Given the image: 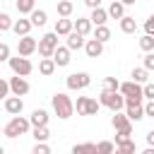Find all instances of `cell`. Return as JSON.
Returning a JSON list of instances; mask_svg holds the SVG:
<instances>
[{
    "mask_svg": "<svg viewBox=\"0 0 154 154\" xmlns=\"http://www.w3.org/2000/svg\"><path fill=\"white\" fill-rule=\"evenodd\" d=\"M10 91L17 94V96H24V94H29V82H26L22 75H14V77L10 79Z\"/></svg>",
    "mask_w": 154,
    "mask_h": 154,
    "instance_id": "9c48e42d",
    "label": "cell"
},
{
    "mask_svg": "<svg viewBox=\"0 0 154 154\" xmlns=\"http://www.w3.org/2000/svg\"><path fill=\"white\" fill-rule=\"evenodd\" d=\"M84 103H87V96H77L75 108H77V113H79V116H84Z\"/></svg>",
    "mask_w": 154,
    "mask_h": 154,
    "instance_id": "60d3db41",
    "label": "cell"
},
{
    "mask_svg": "<svg viewBox=\"0 0 154 154\" xmlns=\"http://www.w3.org/2000/svg\"><path fill=\"white\" fill-rule=\"evenodd\" d=\"M89 19H91V24H94V26H99V24H106V19H108V12H106V10H101V5H99V7H94V10H91V17H89Z\"/></svg>",
    "mask_w": 154,
    "mask_h": 154,
    "instance_id": "44dd1931",
    "label": "cell"
},
{
    "mask_svg": "<svg viewBox=\"0 0 154 154\" xmlns=\"http://www.w3.org/2000/svg\"><path fill=\"white\" fill-rule=\"evenodd\" d=\"M2 60H10V46L0 41V63H2Z\"/></svg>",
    "mask_w": 154,
    "mask_h": 154,
    "instance_id": "f35d334b",
    "label": "cell"
},
{
    "mask_svg": "<svg viewBox=\"0 0 154 154\" xmlns=\"http://www.w3.org/2000/svg\"><path fill=\"white\" fill-rule=\"evenodd\" d=\"M125 116L130 118V120H142L144 118V108H142V103H132V101H125Z\"/></svg>",
    "mask_w": 154,
    "mask_h": 154,
    "instance_id": "7c38bea8",
    "label": "cell"
},
{
    "mask_svg": "<svg viewBox=\"0 0 154 154\" xmlns=\"http://www.w3.org/2000/svg\"><path fill=\"white\" fill-rule=\"evenodd\" d=\"M84 51H87L89 58H99L103 53V43L96 41V38H89V41H84Z\"/></svg>",
    "mask_w": 154,
    "mask_h": 154,
    "instance_id": "4fadbf2b",
    "label": "cell"
},
{
    "mask_svg": "<svg viewBox=\"0 0 154 154\" xmlns=\"http://www.w3.org/2000/svg\"><path fill=\"white\" fill-rule=\"evenodd\" d=\"M116 149H118L120 154H132V152H135V142H132L130 137H125V140L116 142Z\"/></svg>",
    "mask_w": 154,
    "mask_h": 154,
    "instance_id": "4316f807",
    "label": "cell"
},
{
    "mask_svg": "<svg viewBox=\"0 0 154 154\" xmlns=\"http://www.w3.org/2000/svg\"><path fill=\"white\" fill-rule=\"evenodd\" d=\"M144 34H152V36H154V14L147 17V22H144Z\"/></svg>",
    "mask_w": 154,
    "mask_h": 154,
    "instance_id": "ab89813d",
    "label": "cell"
},
{
    "mask_svg": "<svg viewBox=\"0 0 154 154\" xmlns=\"http://www.w3.org/2000/svg\"><path fill=\"white\" fill-rule=\"evenodd\" d=\"M65 84H67V89H77L79 91V89H87L91 84V77L87 72H72V75H67Z\"/></svg>",
    "mask_w": 154,
    "mask_h": 154,
    "instance_id": "8992f818",
    "label": "cell"
},
{
    "mask_svg": "<svg viewBox=\"0 0 154 154\" xmlns=\"http://www.w3.org/2000/svg\"><path fill=\"white\" fill-rule=\"evenodd\" d=\"M38 72H41L43 77H51V75L55 72V60H53V58H43V60L38 63Z\"/></svg>",
    "mask_w": 154,
    "mask_h": 154,
    "instance_id": "603a6c76",
    "label": "cell"
},
{
    "mask_svg": "<svg viewBox=\"0 0 154 154\" xmlns=\"http://www.w3.org/2000/svg\"><path fill=\"white\" fill-rule=\"evenodd\" d=\"M120 31H123V34H135V31H137V22H135V17L123 14V17H120Z\"/></svg>",
    "mask_w": 154,
    "mask_h": 154,
    "instance_id": "9a60e30c",
    "label": "cell"
},
{
    "mask_svg": "<svg viewBox=\"0 0 154 154\" xmlns=\"http://www.w3.org/2000/svg\"><path fill=\"white\" fill-rule=\"evenodd\" d=\"M58 36H67L70 31H72V19H67V17H60L58 22H55V29H53Z\"/></svg>",
    "mask_w": 154,
    "mask_h": 154,
    "instance_id": "2e32d148",
    "label": "cell"
},
{
    "mask_svg": "<svg viewBox=\"0 0 154 154\" xmlns=\"http://www.w3.org/2000/svg\"><path fill=\"white\" fill-rule=\"evenodd\" d=\"M12 31H14L17 36H24V34L31 31V22H29V19H17V22H12Z\"/></svg>",
    "mask_w": 154,
    "mask_h": 154,
    "instance_id": "7402d4cb",
    "label": "cell"
},
{
    "mask_svg": "<svg viewBox=\"0 0 154 154\" xmlns=\"http://www.w3.org/2000/svg\"><path fill=\"white\" fill-rule=\"evenodd\" d=\"M55 10H58V14H60V17H70V14H72V10H75V5H72L70 0H58Z\"/></svg>",
    "mask_w": 154,
    "mask_h": 154,
    "instance_id": "d4e9b609",
    "label": "cell"
},
{
    "mask_svg": "<svg viewBox=\"0 0 154 154\" xmlns=\"http://www.w3.org/2000/svg\"><path fill=\"white\" fill-rule=\"evenodd\" d=\"M132 79L140 82V84H144V82L149 79V70H147V67H135V70H132Z\"/></svg>",
    "mask_w": 154,
    "mask_h": 154,
    "instance_id": "f546056e",
    "label": "cell"
},
{
    "mask_svg": "<svg viewBox=\"0 0 154 154\" xmlns=\"http://www.w3.org/2000/svg\"><path fill=\"white\" fill-rule=\"evenodd\" d=\"M140 48H142L144 53L154 51V36H152V34H144V36L140 38Z\"/></svg>",
    "mask_w": 154,
    "mask_h": 154,
    "instance_id": "d6a6232c",
    "label": "cell"
},
{
    "mask_svg": "<svg viewBox=\"0 0 154 154\" xmlns=\"http://www.w3.org/2000/svg\"><path fill=\"white\" fill-rule=\"evenodd\" d=\"M22 108H24V101H22L17 94H12V96H7V99H5V111H7L10 116L22 113Z\"/></svg>",
    "mask_w": 154,
    "mask_h": 154,
    "instance_id": "8fae6325",
    "label": "cell"
},
{
    "mask_svg": "<svg viewBox=\"0 0 154 154\" xmlns=\"http://www.w3.org/2000/svg\"><path fill=\"white\" fill-rule=\"evenodd\" d=\"M29 14H31V17H29V22H31V26H43V24L48 22V14H46L43 10H36V7H34V10L29 12Z\"/></svg>",
    "mask_w": 154,
    "mask_h": 154,
    "instance_id": "ac0fdd59",
    "label": "cell"
},
{
    "mask_svg": "<svg viewBox=\"0 0 154 154\" xmlns=\"http://www.w3.org/2000/svg\"><path fill=\"white\" fill-rule=\"evenodd\" d=\"M113 113H116V116H113V120H111V123H113V128H116V130H123V128H132V120H130L125 113H120V111H113Z\"/></svg>",
    "mask_w": 154,
    "mask_h": 154,
    "instance_id": "e0dca14e",
    "label": "cell"
},
{
    "mask_svg": "<svg viewBox=\"0 0 154 154\" xmlns=\"http://www.w3.org/2000/svg\"><path fill=\"white\" fill-rule=\"evenodd\" d=\"M53 60H55V67L70 65V48H67V46H58V48L53 51Z\"/></svg>",
    "mask_w": 154,
    "mask_h": 154,
    "instance_id": "30bf717a",
    "label": "cell"
},
{
    "mask_svg": "<svg viewBox=\"0 0 154 154\" xmlns=\"http://www.w3.org/2000/svg\"><path fill=\"white\" fill-rule=\"evenodd\" d=\"M142 108H144V116H149V118H154V99H149V101H147V103H144Z\"/></svg>",
    "mask_w": 154,
    "mask_h": 154,
    "instance_id": "b9f144b4",
    "label": "cell"
},
{
    "mask_svg": "<svg viewBox=\"0 0 154 154\" xmlns=\"http://www.w3.org/2000/svg\"><path fill=\"white\" fill-rule=\"evenodd\" d=\"M29 123H31V125H48V113H46L43 108H36V111L31 113Z\"/></svg>",
    "mask_w": 154,
    "mask_h": 154,
    "instance_id": "cb8c5ba5",
    "label": "cell"
},
{
    "mask_svg": "<svg viewBox=\"0 0 154 154\" xmlns=\"http://www.w3.org/2000/svg\"><path fill=\"white\" fill-rule=\"evenodd\" d=\"M106 12H108V17H113V19H120V17L125 14V5H123L120 0H113V2L108 5V10H106Z\"/></svg>",
    "mask_w": 154,
    "mask_h": 154,
    "instance_id": "ffe728a7",
    "label": "cell"
},
{
    "mask_svg": "<svg viewBox=\"0 0 154 154\" xmlns=\"http://www.w3.org/2000/svg\"><path fill=\"white\" fill-rule=\"evenodd\" d=\"M48 152H51V147L46 142H36L34 144V154H48Z\"/></svg>",
    "mask_w": 154,
    "mask_h": 154,
    "instance_id": "74e56055",
    "label": "cell"
},
{
    "mask_svg": "<svg viewBox=\"0 0 154 154\" xmlns=\"http://www.w3.org/2000/svg\"><path fill=\"white\" fill-rule=\"evenodd\" d=\"M147 144H149V147H154V130H149V132H147Z\"/></svg>",
    "mask_w": 154,
    "mask_h": 154,
    "instance_id": "bcb514c9",
    "label": "cell"
},
{
    "mask_svg": "<svg viewBox=\"0 0 154 154\" xmlns=\"http://www.w3.org/2000/svg\"><path fill=\"white\" fill-rule=\"evenodd\" d=\"M72 29L79 31L82 36H87V34L91 31V19H89V17H79L77 22H72Z\"/></svg>",
    "mask_w": 154,
    "mask_h": 154,
    "instance_id": "d6986e66",
    "label": "cell"
},
{
    "mask_svg": "<svg viewBox=\"0 0 154 154\" xmlns=\"http://www.w3.org/2000/svg\"><path fill=\"white\" fill-rule=\"evenodd\" d=\"M36 51V38H31L29 34H24V36H19V41H17V53L19 55H31Z\"/></svg>",
    "mask_w": 154,
    "mask_h": 154,
    "instance_id": "ba28073f",
    "label": "cell"
},
{
    "mask_svg": "<svg viewBox=\"0 0 154 154\" xmlns=\"http://www.w3.org/2000/svg\"><path fill=\"white\" fill-rule=\"evenodd\" d=\"M0 154H5V149H2V147H0Z\"/></svg>",
    "mask_w": 154,
    "mask_h": 154,
    "instance_id": "c3c4849f",
    "label": "cell"
},
{
    "mask_svg": "<svg viewBox=\"0 0 154 154\" xmlns=\"http://www.w3.org/2000/svg\"><path fill=\"white\" fill-rule=\"evenodd\" d=\"M29 128H31L29 118H22V116L17 113V116H14V118L2 128V132H5L7 137H12V140H14V137H19V135H26V132H29Z\"/></svg>",
    "mask_w": 154,
    "mask_h": 154,
    "instance_id": "3957f363",
    "label": "cell"
},
{
    "mask_svg": "<svg viewBox=\"0 0 154 154\" xmlns=\"http://www.w3.org/2000/svg\"><path fill=\"white\" fill-rule=\"evenodd\" d=\"M0 34H2V31H0Z\"/></svg>",
    "mask_w": 154,
    "mask_h": 154,
    "instance_id": "f907efd6",
    "label": "cell"
},
{
    "mask_svg": "<svg viewBox=\"0 0 154 154\" xmlns=\"http://www.w3.org/2000/svg\"><path fill=\"white\" fill-rule=\"evenodd\" d=\"M99 108H101V103H99L96 99H89V96H87V103H84V116H96V113H99Z\"/></svg>",
    "mask_w": 154,
    "mask_h": 154,
    "instance_id": "f1b7e54d",
    "label": "cell"
},
{
    "mask_svg": "<svg viewBox=\"0 0 154 154\" xmlns=\"http://www.w3.org/2000/svg\"><path fill=\"white\" fill-rule=\"evenodd\" d=\"M7 94H10V82L0 79V99H7Z\"/></svg>",
    "mask_w": 154,
    "mask_h": 154,
    "instance_id": "7bdbcfd3",
    "label": "cell"
},
{
    "mask_svg": "<svg viewBox=\"0 0 154 154\" xmlns=\"http://www.w3.org/2000/svg\"><path fill=\"white\" fill-rule=\"evenodd\" d=\"M99 103L106 106V108H111V111H120L125 106V96L118 89H103L101 96H99Z\"/></svg>",
    "mask_w": 154,
    "mask_h": 154,
    "instance_id": "7a4b0ae2",
    "label": "cell"
},
{
    "mask_svg": "<svg viewBox=\"0 0 154 154\" xmlns=\"http://www.w3.org/2000/svg\"><path fill=\"white\" fill-rule=\"evenodd\" d=\"M48 137H51L48 125H34V140H36V142H46Z\"/></svg>",
    "mask_w": 154,
    "mask_h": 154,
    "instance_id": "83f0119b",
    "label": "cell"
},
{
    "mask_svg": "<svg viewBox=\"0 0 154 154\" xmlns=\"http://www.w3.org/2000/svg\"><path fill=\"white\" fill-rule=\"evenodd\" d=\"M34 7H36V0H17V10H19V14H29Z\"/></svg>",
    "mask_w": 154,
    "mask_h": 154,
    "instance_id": "4dcf8cb0",
    "label": "cell"
},
{
    "mask_svg": "<svg viewBox=\"0 0 154 154\" xmlns=\"http://www.w3.org/2000/svg\"><path fill=\"white\" fill-rule=\"evenodd\" d=\"M152 70H154V67H152Z\"/></svg>",
    "mask_w": 154,
    "mask_h": 154,
    "instance_id": "681fc988",
    "label": "cell"
},
{
    "mask_svg": "<svg viewBox=\"0 0 154 154\" xmlns=\"http://www.w3.org/2000/svg\"><path fill=\"white\" fill-rule=\"evenodd\" d=\"M142 96L154 99V84H152V82H144V84H142Z\"/></svg>",
    "mask_w": 154,
    "mask_h": 154,
    "instance_id": "8d00e7d4",
    "label": "cell"
},
{
    "mask_svg": "<svg viewBox=\"0 0 154 154\" xmlns=\"http://www.w3.org/2000/svg\"><path fill=\"white\" fill-rule=\"evenodd\" d=\"M51 103H53V111H55V116H58L60 120H67V118L75 113V101H72L67 94H63V91L53 94Z\"/></svg>",
    "mask_w": 154,
    "mask_h": 154,
    "instance_id": "6da1fadb",
    "label": "cell"
},
{
    "mask_svg": "<svg viewBox=\"0 0 154 154\" xmlns=\"http://www.w3.org/2000/svg\"><path fill=\"white\" fill-rule=\"evenodd\" d=\"M67 48H70V51H79V48H84V36H82L79 31L72 29V31L67 34Z\"/></svg>",
    "mask_w": 154,
    "mask_h": 154,
    "instance_id": "5bb4252c",
    "label": "cell"
},
{
    "mask_svg": "<svg viewBox=\"0 0 154 154\" xmlns=\"http://www.w3.org/2000/svg\"><path fill=\"white\" fill-rule=\"evenodd\" d=\"M84 5L94 10V7H99V5H101V0H84Z\"/></svg>",
    "mask_w": 154,
    "mask_h": 154,
    "instance_id": "f6af8a7d",
    "label": "cell"
},
{
    "mask_svg": "<svg viewBox=\"0 0 154 154\" xmlns=\"http://www.w3.org/2000/svg\"><path fill=\"white\" fill-rule=\"evenodd\" d=\"M7 63H10V70H12L14 75H22V77L31 75V70H34L31 60H29L26 55H19V53H17V58H10Z\"/></svg>",
    "mask_w": 154,
    "mask_h": 154,
    "instance_id": "5b68a950",
    "label": "cell"
},
{
    "mask_svg": "<svg viewBox=\"0 0 154 154\" xmlns=\"http://www.w3.org/2000/svg\"><path fill=\"white\" fill-rule=\"evenodd\" d=\"M111 152H116V142L103 140V142H99V144H96V154H111Z\"/></svg>",
    "mask_w": 154,
    "mask_h": 154,
    "instance_id": "1f68e13d",
    "label": "cell"
},
{
    "mask_svg": "<svg viewBox=\"0 0 154 154\" xmlns=\"http://www.w3.org/2000/svg\"><path fill=\"white\" fill-rule=\"evenodd\" d=\"M7 29H12V19H10V14L0 12V31H7Z\"/></svg>",
    "mask_w": 154,
    "mask_h": 154,
    "instance_id": "e575fe53",
    "label": "cell"
},
{
    "mask_svg": "<svg viewBox=\"0 0 154 154\" xmlns=\"http://www.w3.org/2000/svg\"><path fill=\"white\" fill-rule=\"evenodd\" d=\"M118 87H120V82L116 77H103V89H118Z\"/></svg>",
    "mask_w": 154,
    "mask_h": 154,
    "instance_id": "d590c367",
    "label": "cell"
},
{
    "mask_svg": "<svg viewBox=\"0 0 154 154\" xmlns=\"http://www.w3.org/2000/svg\"><path fill=\"white\" fill-rule=\"evenodd\" d=\"M84 152H96V144L84 142V144H75L72 147V154H84Z\"/></svg>",
    "mask_w": 154,
    "mask_h": 154,
    "instance_id": "836d02e7",
    "label": "cell"
},
{
    "mask_svg": "<svg viewBox=\"0 0 154 154\" xmlns=\"http://www.w3.org/2000/svg\"><path fill=\"white\" fill-rule=\"evenodd\" d=\"M120 2H123L125 7H128V5H135V0H120Z\"/></svg>",
    "mask_w": 154,
    "mask_h": 154,
    "instance_id": "7dc6e473",
    "label": "cell"
},
{
    "mask_svg": "<svg viewBox=\"0 0 154 154\" xmlns=\"http://www.w3.org/2000/svg\"><path fill=\"white\" fill-rule=\"evenodd\" d=\"M94 38H96V41H101V43H106V41L111 38V29H108L106 24H99V26L94 29Z\"/></svg>",
    "mask_w": 154,
    "mask_h": 154,
    "instance_id": "484cf974",
    "label": "cell"
},
{
    "mask_svg": "<svg viewBox=\"0 0 154 154\" xmlns=\"http://www.w3.org/2000/svg\"><path fill=\"white\" fill-rule=\"evenodd\" d=\"M58 48V34L55 31H48L41 36V41L36 43V51L41 58H53V51Z\"/></svg>",
    "mask_w": 154,
    "mask_h": 154,
    "instance_id": "277c9868",
    "label": "cell"
},
{
    "mask_svg": "<svg viewBox=\"0 0 154 154\" xmlns=\"http://www.w3.org/2000/svg\"><path fill=\"white\" fill-rule=\"evenodd\" d=\"M118 91H120L125 99H144V96H142V84H140V82H135V79L123 82V84L118 87Z\"/></svg>",
    "mask_w": 154,
    "mask_h": 154,
    "instance_id": "52a82bcc",
    "label": "cell"
},
{
    "mask_svg": "<svg viewBox=\"0 0 154 154\" xmlns=\"http://www.w3.org/2000/svg\"><path fill=\"white\" fill-rule=\"evenodd\" d=\"M144 67H147V70L154 67V53H147V55H144Z\"/></svg>",
    "mask_w": 154,
    "mask_h": 154,
    "instance_id": "ee69618b",
    "label": "cell"
}]
</instances>
